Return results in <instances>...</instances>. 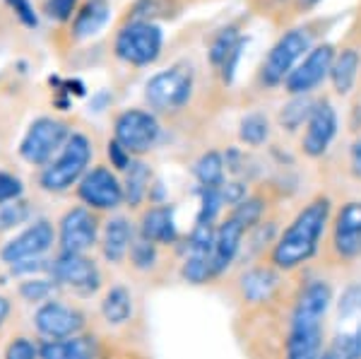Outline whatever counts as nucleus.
I'll return each mask as SVG.
<instances>
[{
  "label": "nucleus",
  "instance_id": "f257e3e1",
  "mask_svg": "<svg viewBox=\"0 0 361 359\" xmlns=\"http://www.w3.org/2000/svg\"><path fill=\"white\" fill-rule=\"evenodd\" d=\"M330 219H333V200L325 193L313 195L292 217V222L279 231L275 246L267 253V263L279 273L299 270L318 253Z\"/></svg>",
  "mask_w": 361,
  "mask_h": 359
},
{
  "label": "nucleus",
  "instance_id": "f03ea898",
  "mask_svg": "<svg viewBox=\"0 0 361 359\" xmlns=\"http://www.w3.org/2000/svg\"><path fill=\"white\" fill-rule=\"evenodd\" d=\"M92 162V140L85 133H73L68 138V142L63 145V150L58 152V157L51 164L44 166L39 183L42 188L51 190V193H63V190L73 188L75 183L82 181V176L90 169Z\"/></svg>",
  "mask_w": 361,
  "mask_h": 359
},
{
  "label": "nucleus",
  "instance_id": "7ed1b4c3",
  "mask_svg": "<svg viewBox=\"0 0 361 359\" xmlns=\"http://www.w3.org/2000/svg\"><path fill=\"white\" fill-rule=\"evenodd\" d=\"M195 87V71L190 63H173L166 71L152 75L145 85V102L157 114H173L190 102Z\"/></svg>",
  "mask_w": 361,
  "mask_h": 359
},
{
  "label": "nucleus",
  "instance_id": "20e7f679",
  "mask_svg": "<svg viewBox=\"0 0 361 359\" xmlns=\"http://www.w3.org/2000/svg\"><path fill=\"white\" fill-rule=\"evenodd\" d=\"M164 49V32L157 22L126 20L114 37V54L118 61L135 68L154 66Z\"/></svg>",
  "mask_w": 361,
  "mask_h": 359
},
{
  "label": "nucleus",
  "instance_id": "39448f33",
  "mask_svg": "<svg viewBox=\"0 0 361 359\" xmlns=\"http://www.w3.org/2000/svg\"><path fill=\"white\" fill-rule=\"evenodd\" d=\"M311 49L313 39L308 27H294L289 32H284L270 49V54L265 56L263 66H260V83L265 87L284 85V80L292 75L294 68L301 63V58Z\"/></svg>",
  "mask_w": 361,
  "mask_h": 359
},
{
  "label": "nucleus",
  "instance_id": "423d86ee",
  "mask_svg": "<svg viewBox=\"0 0 361 359\" xmlns=\"http://www.w3.org/2000/svg\"><path fill=\"white\" fill-rule=\"evenodd\" d=\"M161 138V123L154 111L147 109H126L114 121V140L130 157H145L152 152Z\"/></svg>",
  "mask_w": 361,
  "mask_h": 359
},
{
  "label": "nucleus",
  "instance_id": "0eeeda50",
  "mask_svg": "<svg viewBox=\"0 0 361 359\" xmlns=\"http://www.w3.org/2000/svg\"><path fill=\"white\" fill-rule=\"evenodd\" d=\"M70 135L73 133H70V126L66 121L54 118V116H42V118L32 121V126H29L25 138H22L20 157L34 166L51 164L54 154L61 152Z\"/></svg>",
  "mask_w": 361,
  "mask_h": 359
},
{
  "label": "nucleus",
  "instance_id": "6e6552de",
  "mask_svg": "<svg viewBox=\"0 0 361 359\" xmlns=\"http://www.w3.org/2000/svg\"><path fill=\"white\" fill-rule=\"evenodd\" d=\"M330 251L337 263L361 258V200H347L330 219Z\"/></svg>",
  "mask_w": 361,
  "mask_h": 359
},
{
  "label": "nucleus",
  "instance_id": "1a4fd4ad",
  "mask_svg": "<svg viewBox=\"0 0 361 359\" xmlns=\"http://www.w3.org/2000/svg\"><path fill=\"white\" fill-rule=\"evenodd\" d=\"M337 56L333 44H318L301 58V63L294 68L292 75L284 80V92L289 97H306L313 90H318L330 78V68Z\"/></svg>",
  "mask_w": 361,
  "mask_h": 359
},
{
  "label": "nucleus",
  "instance_id": "9d476101",
  "mask_svg": "<svg viewBox=\"0 0 361 359\" xmlns=\"http://www.w3.org/2000/svg\"><path fill=\"white\" fill-rule=\"evenodd\" d=\"M78 195L90 210H116L126 202L123 181L109 166H94L78 183Z\"/></svg>",
  "mask_w": 361,
  "mask_h": 359
},
{
  "label": "nucleus",
  "instance_id": "9b49d317",
  "mask_svg": "<svg viewBox=\"0 0 361 359\" xmlns=\"http://www.w3.org/2000/svg\"><path fill=\"white\" fill-rule=\"evenodd\" d=\"M337 130H340L337 109L328 99L316 102V107H313V111L304 126L301 152H304L308 159H320L337 138Z\"/></svg>",
  "mask_w": 361,
  "mask_h": 359
},
{
  "label": "nucleus",
  "instance_id": "f8f14e48",
  "mask_svg": "<svg viewBox=\"0 0 361 359\" xmlns=\"http://www.w3.org/2000/svg\"><path fill=\"white\" fill-rule=\"evenodd\" d=\"M54 280L61 282L70 289L80 294H92L102 285V273H99L97 263L85 253H66L61 251V256L51 265Z\"/></svg>",
  "mask_w": 361,
  "mask_h": 359
},
{
  "label": "nucleus",
  "instance_id": "ddd939ff",
  "mask_svg": "<svg viewBox=\"0 0 361 359\" xmlns=\"http://www.w3.org/2000/svg\"><path fill=\"white\" fill-rule=\"evenodd\" d=\"M282 275L284 273L272 268L267 260L258 265H250V268L243 270L236 280L238 299L246 306H265L267 302H275Z\"/></svg>",
  "mask_w": 361,
  "mask_h": 359
},
{
  "label": "nucleus",
  "instance_id": "4468645a",
  "mask_svg": "<svg viewBox=\"0 0 361 359\" xmlns=\"http://www.w3.org/2000/svg\"><path fill=\"white\" fill-rule=\"evenodd\" d=\"M34 323H37V331L44 338L63 340L80 335V331L85 328V314L78 306H70L63 302H46L39 306Z\"/></svg>",
  "mask_w": 361,
  "mask_h": 359
},
{
  "label": "nucleus",
  "instance_id": "2eb2a0df",
  "mask_svg": "<svg viewBox=\"0 0 361 359\" xmlns=\"http://www.w3.org/2000/svg\"><path fill=\"white\" fill-rule=\"evenodd\" d=\"M99 239V219L90 207H73L61 219V251L87 253Z\"/></svg>",
  "mask_w": 361,
  "mask_h": 359
},
{
  "label": "nucleus",
  "instance_id": "dca6fc26",
  "mask_svg": "<svg viewBox=\"0 0 361 359\" xmlns=\"http://www.w3.org/2000/svg\"><path fill=\"white\" fill-rule=\"evenodd\" d=\"M54 239H56V231L51 227V222L39 219V222L27 227L22 234H17L15 239H10L3 246V251H0V258L10 265L22 263V260H37L54 246Z\"/></svg>",
  "mask_w": 361,
  "mask_h": 359
},
{
  "label": "nucleus",
  "instance_id": "f3484780",
  "mask_svg": "<svg viewBox=\"0 0 361 359\" xmlns=\"http://www.w3.org/2000/svg\"><path fill=\"white\" fill-rule=\"evenodd\" d=\"M246 234L248 231L229 215L217 224V229H214V248H212V277L224 275L236 263Z\"/></svg>",
  "mask_w": 361,
  "mask_h": 359
},
{
  "label": "nucleus",
  "instance_id": "a211bd4d",
  "mask_svg": "<svg viewBox=\"0 0 361 359\" xmlns=\"http://www.w3.org/2000/svg\"><path fill=\"white\" fill-rule=\"evenodd\" d=\"M137 234L145 236L157 246H171L178 239L176 219H173V205L166 202H157V205L147 207L140 217Z\"/></svg>",
  "mask_w": 361,
  "mask_h": 359
},
{
  "label": "nucleus",
  "instance_id": "6ab92c4d",
  "mask_svg": "<svg viewBox=\"0 0 361 359\" xmlns=\"http://www.w3.org/2000/svg\"><path fill=\"white\" fill-rule=\"evenodd\" d=\"M109 20H111V5H109V0H85L80 5L78 15L70 22V37L75 42L94 39L109 25Z\"/></svg>",
  "mask_w": 361,
  "mask_h": 359
},
{
  "label": "nucleus",
  "instance_id": "aec40b11",
  "mask_svg": "<svg viewBox=\"0 0 361 359\" xmlns=\"http://www.w3.org/2000/svg\"><path fill=\"white\" fill-rule=\"evenodd\" d=\"M39 359H102V347L94 335L46 340L39 347Z\"/></svg>",
  "mask_w": 361,
  "mask_h": 359
},
{
  "label": "nucleus",
  "instance_id": "412c9836",
  "mask_svg": "<svg viewBox=\"0 0 361 359\" xmlns=\"http://www.w3.org/2000/svg\"><path fill=\"white\" fill-rule=\"evenodd\" d=\"M135 239V229H133L128 217H111L106 222V227L102 231V256L106 258V263H121L128 258Z\"/></svg>",
  "mask_w": 361,
  "mask_h": 359
},
{
  "label": "nucleus",
  "instance_id": "4be33fe9",
  "mask_svg": "<svg viewBox=\"0 0 361 359\" xmlns=\"http://www.w3.org/2000/svg\"><path fill=\"white\" fill-rule=\"evenodd\" d=\"M359 68H361V56L357 49L347 46V49L337 51L333 68H330V83H333L335 95L347 97L354 90L359 78Z\"/></svg>",
  "mask_w": 361,
  "mask_h": 359
},
{
  "label": "nucleus",
  "instance_id": "5701e85b",
  "mask_svg": "<svg viewBox=\"0 0 361 359\" xmlns=\"http://www.w3.org/2000/svg\"><path fill=\"white\" fill-rule=\"evenodd\" d=\"M152 169H149L147 162L142 159H133L130 166L126 169L123 176V193H126V202L130 207H140L145 200L149 198V190H152Z\"/></svg>",
  "mask_w": 361,
  "mask_h": 359
},
{
  "label": "nucleus",
  "instance_id": "b1692460",
  "mask_svg": "<svg viewBox=\"0 0 361 359\" xmlns=\"http://www.w3.org/2000/svg\"><path fill=\"white\" fill-rule=\"evenodd\" d=\"M102 316L109 326H123L133 316V294L126 285H114L102 299Z\"/></svg>",
  "mask_w": 361,
  "mask_h": 359
},
{
  "label": "nucleus",
  "instance_id": "393cba45",
  "mask_svg": "<svg viewBox=\"0 0 361 359\" xmlns=\"http://www.w3.org/2000/svg\"><path fill=\"white\" fill-rule=\"evenodd\" d=\"M193 176L202 188H222L226 181L224 154L217 152V150L202 152L193 164Z\"/></svg>",
  "mask_w": 361,
  "mask_h": 359
},
{
  "label": "nucleus",
  "instance_id": "a878e982",
  "mask_svg": "<svg viewBox=\"0 0 361 359\" xmlns=\"http://www.w3.org/2000/svg\"><path fill=\"white\" fill-rule=\"evenodd\" d=\"M272 123L265 111H250L238 121V140L248 147H263L270 140Z\"/></svg>",
  "mask_w": 361,
  "mask_h": 359
},
{
  "label": "nucleus",
  "instance_id": "bb28decb",
  "mask_svg": "<svg viewBox=\"0 0 361 359\" xmlns=\"http://www.w3.org/2000/svg\"><path fill=\"white\" fill-rule=\"evenodd\" d=\"M128 20L140 22H157V20H173L180 13L178 0H135L128 10Z\"/></svg>",
  "mask_w": 361,
  "mask_h": 359
},
{
  "label": "nucleus",
  "instance_id": "cd10ccee",
  "mask_svg": "<svg viewBox=\"0 0 361 359\" xmlns=\"http://www.w3.org/2000/svg\"><path fill=\"white\" fill-rule=\"evenodd\" d=\"M241 34H238V27L236 25H226L222 29H217V32L212 34V39H209L207 44V61L212 68H222V63L226 61V56L231 54V51L236 49V44L241 42Z\"/></svg>",
  "mask_w": 361,
  "mask_h": 359
},
{
  "label": "nucleus",
  "instance_id": "c85d7f7f",
  "mask_svg": "<svg viewBox=\"0 0 361 359\" xmlns=\"http://www.w3.org/2000/svg\"><path fill=\"white\" fill-rule=\"evenodd\" d=\"M316 102L311 99V95L306 97H289V102L279 109V126L287 133H296L301 126H306L308 116H311Z\"/></svg>",
  "mask_w": 361,
  "mask_h": 359
},
{
  "label": "nucleus",
  "instance_id": "c756f323",
  "mask_svg": "<svg viewBox=\"0 0 361 359\" xmlns=\"http://www.w3.org/2000/svg\"><path fill=\"white\" fill-rule=\"evenodd\" d=\"M265 202H267V200L263 198V195H260V193H253V195H248V198L243 200V202H238L236 207H231L229 217H234L243 229L250 231V229L255 227V224L263 222L265 210H267Z\"/></svg>",
  "mask_w": 361,
  "mask_h": 359
},
{
  "label": "nucleus",
  "instance_id": "7c9ffc66",
  "mask_svg": "<svg viewBox=\"0 0 361 359\" xmlns=\"http://www.w3.org/2000/svg\"><path fill=\"white\" fill-rule=\"evenodd\" d=\"M325 350L333 355V359H361V326L349 333H340Z\"/></svg>",
  "mask_w": 361,
  "mask_h": 359
},
{
  "label": "nucleus",
  "instance_id": "2f4dec72",
  "mask_svg": "<svg viewBox=\"0 0 361 359\" xmlns=\"http://www.w3.org/2000/svg\"><path fill=\"white\" fill-rule=\"evenodd\" d=\"M222 207H224L222 190L200 186V210H197L195 224H214V219L222 212Z\"/></svg>",
  "mask_w": 361,
  "mask_h": 359
},
{
  "label": "nucleus",
  "instance_id": "473e14b6",
  "mask_svg": "<svg viewBox=\"0 0 361 359\" xmlns=\"http://www.w3.org/2000/svg\"><path fill=\"white\" fill-rule=\"evenodd\" d=\"M128 258H130L133 268L137 270H149L154 268L157 263V244L152 241H147L145 236L135 234V239H133V246H130V253H128Z\"/></svg>",
  "mask_w": 361,
  "mask_h": 359
},
{
  "label": "nucleus",
  "instance_id": "72a5a7b5",
  "mask_svg": "<svg viewBox=\"0 0 361 359\" xmlns=\"http://www.w3.org/2000/svg\"><path fill=\"white\" fill-rule=\"evenodd\" d=\"M80 10V0H46L44 13L49 20L58 22V25H68Z\"/></svg>",
  "mask_w": 361,
  "mask_h": 359
},
{
  "label": "nucleus",
  "instance_id": "f704fd0d",
  "mask_svg": "<svg viewBox=\"0 0 361 359\" xmlns=\"http://www.w3.org/2000/svg\"><path fill=\"white\" fill-rule=\"evenodd\" d=\"M29 215V207L25 200H13L0 205V229H10L15 224H22Z\"/></svg>",
  "mask_w": 361,
  "mask_h": 359
},
{
  "label": "nucleus",
  "instance_id": "c9c22d12",
  "mask_svg": "<svg viewBox=\"0 0 361 359\" xmlns=\"http://www.w3.org/2000/svg\"><path fill=\"white\" fill-rule=\"evenodd\" d=\"M3 3L8 5L10 13L20 20L22 27H27V29L39 27V15H37V10H34L32 0H3Z\"/></svg>",
  "mask_w": 361,
  "mask_h": 359
},
{
  "label": "nucleus",
  "instance_id": "e433bc0d",
  "mask_svg": "<svg viewBox=\"0 0 361 359\" xmlns=\"http://www.w3.org/2000/svg\"><path fill=\"white\" fill-rule=\"evenodd\" d=\"M54 292V285L49 280H29V282H22L20 287V294L27 299V302H46Z\"/></svg>",
  "mask_w": 361,
  "mask_h": 359
},
{
  "label": "nucleus",
  "instance_id": "4c0bfd02",
  "mask_svg": "<svg viewBox=\"0 0 361 359\" xmlns=\"http://www.w3.org/2000/svg\"><path fill=\"white\" fill-rule=\"evenodd\" d=\"M22 198V181L8 171H0V205Z\"/></svg>",
  "mask_w": 361,
  "mask_h": 359
},
{
  "label": "nucleus",
  "instance_id": "58836bf2",
  "mask_svg": "<svg viewBox=\"0 0 361 359\" xmlns=\"http://www.w3.org/2000/svg\"><path fill=\"white\" fill-rule=\"evenodd\" d=\"M222 190V200L224 205L236 207L238 202H243L248 198V183L241 181V178H234V181H224V186L219 188Z\"/></svg>",
  "mask_w": 361,
  "mask_h": 359
},
{
  "label": "nucleus",
  "instance_id": "ea45409f",
  "mask_svg": "<svg viewBox=\"0 0 361 359\" xmlns=\"http://www.w3.org/2000/svg\"><path fill=\"white\" fill-rule=\"evenodd\" d=\"M246 46H248V39H241V42L236 44V49L231 51L229 56H226V61L222 63V68H219V75H222V83H224V85H231V83H234L238 61H241L243 49H246Z\"/></svg>",
  "mask_w": 361,
  "mask_h": 359
},
{
  "label": "nucleus",
  "instance_id": "a19ab883",
  "mask_svg": "<svg viewBox=\"0 0 361 359\" xmlns=\"http://www.w3.org/2000/svg\"><path fill=\"white\" fill-rule=\"evenodd\" d=\"M5 359H39V347L27 338H15L5 350Z\"/></svg>",
  "mask_w": 361,
  "mask_h": 359
},
{
  "label": "nucleus",
  "instance_id": "79ce46f5",
  "mask_svg": "<svg viewBox=\"0 0 361 359\" xmlns=\"http://www.w3.org/2000/svg\"><path fill=\"white\" fill-rule=\"evenodd\" d=\"M106 154H109V159H111V166H114V169H118V171H126L128 166H130V162H133L130 154H128L126 150L121 147V145L116 142V140L109 142Z\"/></svg>",
  "mask_w": 361,
  "mask_h": 359
},
{
  "label": "nucleus",
  "instance_id": "37998d69",
  "mask_svg": "<svg viewBox=\"0 0 361 359\" xmlns=\"http://www.w3.org/2000/svg\"><path fill=\"white\" fill-rule=\"evenodd\" d=\"M349 171L357 181H361V135L349 147Z\"/></svg>",
  "mask_w": 361,
  "mask_h": 359
},
{
  "label": "nucleus",
  "instance_id": "c03bdc74",
  "mask_svg": "<svg viewBox=\"0 0 361 359\" xmlns=\"http://www.w3.org/2000/svg\"><path fill=\"white\" fill-rule=\"evenodd\" d=\"M10 314V302L5 297H0V326L5 323V318Z\"/></svg>",
  "mask_w": 361,
  "mask_h": 359
},
{
  "label": "nucleus",
  "instance_id": "a18cd8bd",
  "mask_svg": "<svg viewBox=\"0 0 361 359\" xmlns=\"http://www.w3.org/2000/svg\"><path fill=\"white\" fill-rule=\"evenodd\" d=\"M299 3V8H316L318 3H323V0H296Z\"/></svg>",
  "mask_w": 361,
  "mask_h": 359
},
{
  "label": "nucleus",
  "instance_id": "49530a36",
  "mask_svg": "<svg viewBox=\"0 0 361 359\" xmlns=\"http://www.w3.org/2000/svg\"><path fill=\"white\" fill-rule=\"evenodd\" d=\"M320 359H333V355H330L328 350H323V355H320Z\"/></svg>",
  "mask_w": 361,
  "mask_h": 359
},
{
  "label": "nucleus",
  "instance_id": "de8ad7c7",
  "mask_svg": "<svg viewBox=\"0 0 361 359\" xmlns=\"http://www.w3.org/2000/svg\"><path fill=\"white\" fill-rule=\"evenodd\" d=\"M279 3H287V0H279Z\"/></svg>",
  "mask_w": 361,
  "mask_h": 359
}]
</instances>
